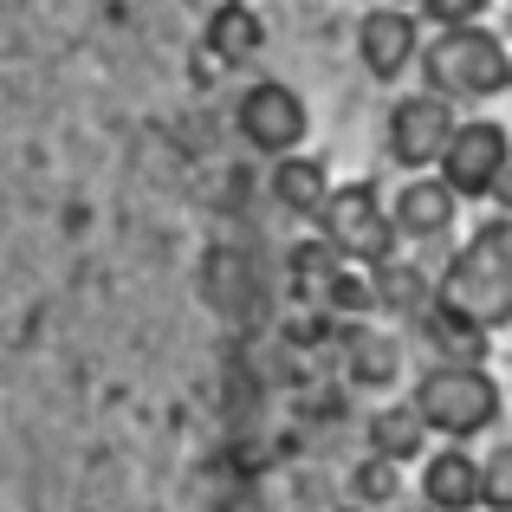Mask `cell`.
<instances>
[{"label":"cell","instance_id":"cell-1","mask_svg":"<svg viewBox=\"0 0 512 512\" xmlns=\"http://www.w3.org/2000/svg\"><path fill=\"white\" fill-rule=\"evenodd\" d=\"M435 305L467 318V325H480V331L512 325V214L480 221L474 240L454 247V260L435 279Z\"/></svg>","mask_w":512,"mask_h":512},{"label":"cell","instance_id":"cell-2","mask_svg":"<svg viewBox=\"0 0 512 512\" xmlns=\"http://www.w3.org/2000/svg\"><path fill=\"white\" fill-rule=\"evenodd\" d=\"M422 78H428V91L448 98V104H487V98L506 91L512 52L487 20L480 26H441L422 46Z\"/></svg>","mask_w":512,"mask_h":512},{"label":"cell","instance_id":"cell-3","mask_svg":"<svg viewBox=\"0 0 512 512\" xmlns=\"http://www.w3.org/2000/svg\"><path fill=\"white\" fill-rule=\"evenodd\" d=\"M409 402L422 409L428 435H441V441H474V435H487V428L500 422V409H506L500 383H493L480 363H428V370L415 376Z\"/></svg>","mask_w":512,"mask_h":512},{"label":"cell","instance_id":"cell-4","mask_svg":"<svg viewBox=\"0 0 512 512\" xmlns=\"http://www.w3.org/2000/svg\"><path fill=\"white\" fill-rule=\"evenodd\" d=\"M318 234H325L350 266H383V260H396V240H402L396 234V214L383 208V195H376L370 182L331 188L325 208H318Z\"/></svg>","mask_w":512,"mask_h":512},{"label":"cell","instance_id":"cell-5","mask_svg":"<svg viewBox=\"0 0 512 512\" xmlns=\"http://www.w3.org/2000/svg\"><path fill=\"white\" fill-rule=\"evenodd\" d=\"M506 163H512L506 124H493V117H467V124H454V137H448V150H441L435 169H441V182H448L461 201H493Z\"/></svg>","mask_w":512,"mask_h":512},{"label":"cell","instance_id":"cell-6","mask_svg":"<svg viewBox=\"0 0 512 512\" xmlns=\"http://www.w3.org/2000/svg\"><path fill=\"white\" fill-rule=\"evenodd\" d=\"M234 117H240L247 150H260V156H292L305 137H312V111H305V98L292 85H279V78L247 85V98H240Z\"/></svg>","mask_w":512,"mask_h":512},{"label":"cell","instance_id":"cell-7","mask_svg":"<svg viewBox=\"0 0 512 512\" xmlns=\"http://www.w3.org/2000/svg\"><path fill=\"white\" fill-rule=\"evenodd\" d=\"M454 124H461V117H454L448 98H435V91H409V98H396V111H389V156L409 163V169L441 163Z\"/></svg>","mask_w":512,"mask_h":512},{"label":"cell","instance_id":"cell-8","mask_svg":"<svg viewBox=\"0 0 512 512\" xmlns=\"http://www.w3.org/2000/svg\"><path fill=\"white\" fill-rule=\"evenodd\" d=\"M357 59L376 85H396L409 65H422V26L409 7H370L357 20Z\"/></svg>","mask_w":512,"mask_h":512},{"label":"cell","instance_id":"cell-9","mask_svg":"<svg viewBox=\"0 0 512 512\" xmlns=\"http://www.w3.org/2000/svg\"><path fill=\"white\" fill-rule=\"evenodd\" d=\"M396 234L415 240V247H435V240L454 234V221H461V195H454L441 175H415L409 188L396 195Z\"/></svg>","mask_w":512,"mask_h":512},{"label":"cell","instance_id":"cell-10","mask_svg":"<svg viewBox=\"0 0 512 512\" xmlns=\"http://www.w3.org/2000/svg\"><path fill=\"white\" fill-rule=\"evenodd\" d=\"M422 500L435 512H474L480 506V461L467 448H435L422 461Z\"/></svg>","mask_w":512,"mask_h":512},{"label":"cell","instance_id":"cell-11","mask_svg":"<svg viewBox=\"0 0 512 512\" xmlns=\"http://www.w3.org/2000/svg\"><path fill=\"white\" fill-rule=\"evenodd\" d=\"M266 188H273V201H279L286 214H318V208H325V195H331V175H325V163H318V156L292 150V156H273Z\"/></svg>","mask_w":512,"mask_h":512},{"label":"cell","instance_id":"cell-12","mask_svg":"<svg viewBox=\"0 0 512 512\" xmlns=\"http://www.w3.org/2000/svg\"><path fill=\"white\" fill-rule=\"evenodd\" d=\"M344 370H350V383H363V389H389L402 376V338L396 331H376V325H357L350 344H344Z\"/></svg>","mask_w":512,"mask_h":512},{"label":"cell","instance_id":"cell-13","mask_svg":"<svg viewBox=\"0 0 512 512\" xmlns=\"http://www.w3.org/2000/svg\"><path fill=\"white\" fill-rule=\"evenodd\" d=\"M422 441H428V422L415 402H389V409L370 415V454H383V461H396V467L422 461Z\"/></svg>","mask_w":512,"mask_h":512},{"label":"cell","instance_id":"cell-14","mask_svg":"<svg viewBox=\"0 0 512 512\" xmlns=\"http://www.w3.org/2000/svg\"><path fill=\"white\" fill-rule=\"evenodd\" d=\"M260 46H266V20L253 7H240V0H227V7H214V20H208V52L221 65H247V59H260Z\"/></svg>","mask_w":512,"mask_h":512},{"label":"cell","instance_id":"cell-15","mask_svg":"<svg viewBox=\"0 0 512 512\" xmlns=\"http://www.w3.org/2000/svg\"><path fill=\"white\" fill-rule=\"evenodd\" d=\"M370 286H376V312L422 318L428 305H435V292H428L422 266H402V260H383V266H370Z\"/></svg>","mask_w":512,"mask_h":512},{"label":"cell","instance_id":"cell-16","mask_svg":"<svg viewBox=\"0 0 512 512\" xmlns=\"http://www.w3.org/2000/svg\"><path fill=\"white\" fill-rule=\"evenodd\" d=\"M480 506L512 512V441H500V448L480 461Z\"/></svg>","mask_w":512,"mask_h":512},{"label":"cell","instance_id":"cell-17","mask_svg":"<svg viewBox=\"0 0 512 512\" xmlns=\"http://www.w3.org/2000/svg\"><path fill=\"white\" fill-rule=\"evenodd\" d=\"M350 493H357L363 506H389L396 500V461H383V454H370V461L350 474Z\"/></svg>","mask_w":512,"mask_h":512},{"label":"cell","instance_id":"cell-18","mask_svg":"<svg viewBox=\"0 0 512 512\" xmlns=\"http://www.w3.org/2000/svg\"><path fill=\"white\" fill-rule=\"evenodd\" d=\"M487 7H493V0H422V13L435 26H480V20H487Z\"/></svg>","mask_w":512,"mask_h":512},{"label":"cell","instance_id":"cell-19","mask_svg":"<svg viewBox=\"0 0 512 512\" xmlns=\"http://www.w3.org/2000/svg\"><path fill=\"white\" fill-rule=\"evenodd\" d=\"M493 201H500V214H512V163H506V175H500V188H493Z\"/></svg>","mask_w":512,"mask_h":512},{"label":"cell","instance_id":"cell-20","mask_svg":"<svg viewBox=\"0 0 512 512\" xmlns=\"http://www.w3.org/2000/svg\"><path fill=\"white\" fill-rule=\"evenodd\" d=\"M389 7H422V0H389Z\"/></svg>","mask_w":512,"mask_h":512},{"label":"cell","instance_id":"cell-21","mask_svg":"<svg viewBox=\"0 0 512 512\" xmlns=\"http://www.w3.org/2000/svg\"><path fill=\"white\" fill-rule=\"evenodd\" d=\"M506 33H512V7H506Z\"/></svg>","mask_w":512,"mask_h":512},{"label":"cell","instance_id":"cell-22","mask_svg":"<svg viewBox=\"0 0 512 512\" xmlns=\"http://www.w3.org/2000/svg\"><path fill=\"white\" fill-rule=\"evenodd\" d=\"M506 91H512V78H506Z\"/></svg>","mask_w":512,"mask_h":512}]
</instances>
